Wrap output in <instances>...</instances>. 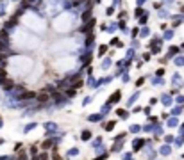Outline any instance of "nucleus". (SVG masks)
<instances>
[{
	"label": "nucleus",
	"mask_w": 184,
	"mask_h": 160,
	"mask_svg": "<svg viewBox=\"0 0 184 160\" xmlns=\"http://www.w3.org/2000/svg\"><path fill=\"white\" fill-rule=\"evenodd\" d=\"M36 98H38V101H41V103H45V101L48 100V94H47V93H39V94L36 96Z\"/></svg>",
	"instance_id": "obj_1"
},
{
	"label": "nucleus",
	"mask_w": 184,
	"mask_h": 160,
	"mask_svg": "<svg viewBox=\"0 0 184 160\" xmlns=\"http://www.w3.org/2000/svg\"><path fill=\"white\" fill-rule=\"evenodd\" d=\"M34 96H36L34 93H25V94H22V98L23 100H30V98H34Z\"/></svg>",
	"instance_id": "obj_2"
},
{
	"label": "nucleus",
	"mask_w": 184,
	"mask_h": 160,
	"mask_svg": "<svg viewBox=\"0 0 184 160\" xmlns=\"http://www.w3.org/2000/svg\"><path fill=\"white\" fill-rule=\"evenodd\" d=\"M118 100H120V93L116 91V93L113 94V98H111V101H118Z\"/></svg>",
	"instance_id": "obj_3"
},
{
	"label": "nucleus",
	"mask_w": 184,
	"mask_h": 160,
	"mask_svg": "<svg viewBox=\"0 0 184 160\" xmlns=\"http://www.w3.org/2000/svg\"><path fill=\"white\" fill-rule=\"evenodd\" d=\"M143 11H145V9L138 7V9H136V13H134V16H136V18H138V16H141V14H143Z\"/></svg>",
	"instance_id": "obj_4"
},
{
	"label": "nucleus",
	"mask_w": 184,
	"mask_h": 160,
	"mask_svg": "<svg viewBox=\"0 0 184 160\" xmlns=\"http://www.w3.org/2000/svg\"><path fill=\"white\" fill-rule=\"evenodd\" d=\"M89 14H91V13H89V11H86V13L82 14V20H88V18H89Z\"/></svg>",
	"instance_id": "obj_5"
}]
</instances>
